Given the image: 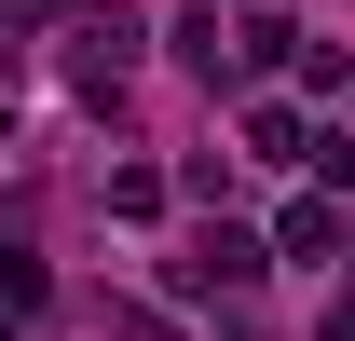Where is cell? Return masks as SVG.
<instances>
[{
	"label": "cell",
	"mask_w": 355,
	"mask_h": 341,
	"mask_svg": "<svg viewBox=\"0 0 355 341\" xmlns=\"http://www.w3.org/2000/svg\"><path fill=\"white\" fill-rule=\"evenodd\" d=\"M287 259H342V218H328V205H287Z\"/></svg>",
	"instance_id": "cell-4"
},
{
	"label": "cell",
	"mask_w": 355,
	"mask_h": 341,
	"mask_svg": "<svg viewBox=\"0 0 355 341\" xmlns=\"http://www.w3.org/2000/svg\"><path fill=\"white\" fill-rule=\"evenodd\" d=\"M246 273H260V232H232V218H219L191 259H164V287H178V300H219V287H246Z\"/></svg>",
	"instance_id": "cell-1"
},
{
	"label": "cell",
	"mask_w": 355,
	"mask_h": 341,
	"mask_svg": "<svg viewBox=\"0 0 355 341\" xmlns=\"http://www.w3.org/2000/svg\"><path fill=\"white\" fill-rule=\"evenodd\" d=\"M246 150H260V164H314V137H301V110H246Z\"/></svg>",
	"instance_id": "cell-2"
},
{
	"label": "cell",
	"mask_w": 355,
	"mask_h": 341,
	"mask_svg": "<svg viewBox=\"0 0 355 341\" xmlns=\"http://www.w3.org/2000/svg\"><path fill=\"white\" fill-rule=\"evenodd\" d=\"M110 218H164V177H150V164H110Z\"/></svg>",
	"instance_id": "cell-3"
}]
</instances>
